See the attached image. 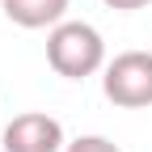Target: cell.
I'll list each match as a JSON object with an SVG mask.
<instances>
[{
    "mask_svg": "<svg viewBox=\"0 0 152 152\" xmlns=\"http://www.w3.org/2000/svg\"><path fill=\"white\" fill-rule=\"evenodd\" d=\"M47 64L64 80H85V76L106 68V42L97 26L89 21H59L47 34Z\"/></svg>",
    "mask_w": 152,
    "mask_h": 152,
    "instance_id": "1",
    "label": "cell"
},
{
    "mask_svg": "<svg viewBox=\"0 0 152 152\" xmlns=\"http://www.w3.org/2000/svg\"><path fill=\"white\" fill-rule=\"evenodd\" d=\"M102 93L123 110L152 106V51H123L106 64Z\"/></svg>",
    "mask_w": 152,
    "mask_h": 152,
    "instance_id": "2",
    "label": "cell"
},
{
    "mask_svg": "<svg viewBox=\"0 0 152 152\" xmlns=\"http://www.w3.org/2000/svg\"><path fill=\"white\" fill-rule=\"evenodd\" d=\"M64 123L42 110H26L4 127V152H64Z\"/></svg>",
    "mask_w": 152,
    "mask_h": 152,
    "instance_id": "3",
    "label": "cell"
},
{
    "mask_svg": "<svg viewBox=\"0 0 152 152\" xmlns=\"http://www.w3.org/2000/svg\"><path fill=\"white\" fill-rule=\"evenodd\" d=\"M68 4L72 0H0L4 17L21 30H55L68 21Z\"/></svg>",
    "mask_w": 152,
    "mask_h": 152,
    "instance_id": "4",
    "label": "cell"
},
{
    "mask_svg": "<svg viewBox=\"0 0 152 152\" xmlns=\"http://www.w3.org/2000/svg\"><path fill=\"white\" fill-rule=\"evenodd\" d=\"M64 152H123L114 140H106V135H80V140H72Z\"/></svg>",
    "mask_w": 152,
    "mask_h": 152,
    "instance_id": "5",
    "label": "cell"
},
{
    "mask_svg": "<svg viewBox=\"0 0 152 152\" xmlns=\"http://www.w3.org/2000/svg\"><path fill=\"white\" fill-rule=\"evenodd\" d=\"M106 9H118V13H135V9H148L152 0H102Z\"/></svg>",
    "mask_w": 152,
    "mask_h": 152,
    "instance_id": "6",
    "label": "cell"
}]
</instances>
